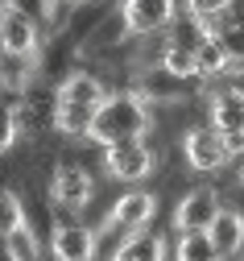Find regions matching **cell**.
I'll return each mask as SVG.
<instances>
[{"label": "cell", "mask_w": 244, "mask_h": 261, "mask_svg": "<svg viewBox=\"0 0 244 261\" xmlns=\"http://www.w3.org/2000/svg\"><path fill=\"white\" fill-rule=\"evenodd\" d=\"M211 128H220L228 141L244 137V91L240 87H224L211 95Z\"/></svg>", "instance_id": "cell-10"}, {"label": "cell", "mask_w": 244, "mask_h": 261, "mask_svg": "<svg viewBox=\"0 0 244 261\" xmlns=\"http://www.w3.org/2000/svg\"><path fill=\"white\" fill-rule=\"evenodd\" d=\"M5 5H13V9H21L25 17L46 21V25H50V17H54V5H58V0H5Z\"/></svg>", "instance_id": "cell-21"}, {"label": "cell", "mask_w": 244, "mask_h": 261, "mask_svg": "<svg viewBox=\"0 0 244 261\" xmlns=\"http://www.w3.org/2000/svg\"><path fill=\"white\" fill-rule=\"evenodd\" d=\"M17 228H25V203H21V195L0 187V241H9Z\"/></svg>", "instance_id": "cell-17"}, {"label": "cell", "mask_w": 244, "mask_h": 261, "mask_svg": "<svg viewBox=\"0 0 244 261\" xmlns=\"http://www.w3.org/2000/svg\"><path fill=\"white\" fill-rule=\"evenodd\" d=\"M153 212H157V199H153L149 191H124L120 199L112 203L103 228H108V232H120V241H124V237L145 232L149 220H153Z\"/></svg>", "instance_id": "cell-3"}, {"label": "cell", "mask_w": 244, "mask_h": 261, "mask_svg": "<svg viewBox=\"0 0 244 261\" xmlns=\"http://www.w3.org/2000/svg\"><path fill=\"white\" fill-rule=\"evenodd\" d=\"M5 253H9V261H42L38 237L29 232V224H25V228H17V232L5 241Z\"/></svg>", "instance_id": "cell-18"}, {"label": "cell", "mask_w": 244, "mask_h": 261, "mask_svg": "<svg viewBox=\"0 0 244 261\" xmlns=\"http://www.w3.org/2000/svg\"><path fill=\"white\" fill-rule=\"evenodd\" d=\"M99 249V237L83 224H58L50 237V253L54 261H91Z\"/></svg>", "instance_id": "cell-9"}, {"label": "cell", "mask_w": 244, "mask_h": 261, "mask_svg": "<svg viewBox=\"0 0 244 261\" xmlns=\"http://www.w3.org/2000/svg\"><path fill=\"white\" fill-rule=\"evenodd\" d=\"M42 34H38V21L25 17L21 9L5 5L0 0V54H17V58H38Z\"/></svg>", "instance_id": "cell-5"}, {"label": "cell", "mask_w": 244, "mask_h": 261, "mask_svg": "<svg viewBox=\"0 0 244 261\" xmlns=\"http://www.w3.org/2000/svg\"><path fill=\"white\" fill-rule=\"evenodd\" d=\"M103 170L116 182H141L153 174V149L145 141H116L103 145Z\"/></svg>", "instance_id": "cell-4"}, {"label": "cell", "mask_w": 244, "mask_h": 261, "mask_svg": "<svg viewBox=\"0 0 244 261\" xmlns=\"http://www.w3.org/2000/svg\"><path fill=\"white\" fill-rule=\"evenodd\" d=\"M149 133V108L137 91H116L99 104L91 120V141L116 145V141H141Z\"/></svg>", "instance_id": "cell-1"}, {"label": "cell", "mask_w": 244, "mask_h": 261, "mask_svg": "<svg viewBox=\"0 0 244 261\" xmlns=\"http://www.w3.org/2000/svg\"><path fill=\"white\" fill-rule=\"evenodd\" d=\"M17 137H21V116H17V108L0 104V153H9V149L17 145Z\"/></svg>", "instance_id": "cell-19"}, {"label": "cell", "mask_w": 244, "mask_h": 261, "mask_svg": "<svg viewBox=\"0 0 244 261\" xmlns=\"http://www.w3.org/2000/svg\"><path fill=\"white\" fill-rule=\"evenodd\" d=\"M182 5H186V13L195 17V21H215L220 13H228L232 5H236V0H182Z\"/></svg>", "instance_id": "cell-20"}, {"label": "cell", "mask_w": 244, "mask_h": 261, "mask_svg": "<svg viewBox=\"0 0 244 261\" xmlns=\"http://www.w3.org/2000/svg\"><path fill=\"white\" fill-rule=\"evenodd\" d=\"M220 75H232V54L220 38L207 34L195 50V79H220Z\"/></svg>", "instance_id": "cell-13"}, {"label": "cell", "mask_w": 244, "mask_h": 261, "mask_svg": "<svg viewBox=\"0 0 244 261\" xmlns=\"http://www.w3.org/2000/svg\"><path fill=\"white\" fill-rule=\"evenodd\" d=\"M182 153H186V166L199 170V174H215L232 162V149H228V137L211 124H199L182 137Z\"/></svg>", "instance_id": "cell-2"}, {"label": "cell", "mask_w": 244, "mask_h": 261, "mask_svg": "<svg viewBox=\"0 0 244 261\" xmlns=\"http://www.w3.org/2000/svg\"><path fill=\"white\" fill-rule=\"evenodd\" d=\"M95 195V178L83 170V166H58L54 178H50V199L62 207V212H83Z\"/></svg>", "instance_id": "cell-8"}, {"label": "cell", "mask_w": 244, "mask_h": 261, "mask_svg": "<svg viewBox=\"0 0 244 261\" xmlns=\"http://www.w3.org/2000/svg\"><path fill=\"white\" fill-rule=\"evenodd\" d=\"M228 149H232V153H244V137H236V141H228Z\"/></svg>", "instance_id": "cell-22"}, {"label": "cell", "mask_w": 244, "mask_h": 261, "mask_svg": "<svg viewBox=\"0 0 244 261\" xmlns=\"http://www.w3.org/2000/svg\"><path fill=\"white\" fill-rule=\"evenodd\" d=\"M161 71L186 83V79L195 75V50H191V46H178V42H166V50H161Z\"/></svg>", "instance_id": "cell-16"}, {"label": "cell", "mask_w": 244, "mask_h": 261, "mask_svg": "<svg viewBox=\"0 0 244 261\" xmlns=\"http://www.w3.org/2000/svg\"><path fill=\"white\" fill-rule=\"evenodd\" d=\"M112 261H166V241L157 232H137L124 237L112 253Z\"/></svg>", "instance_id": "cell-14"}, {"label": "cell", "mask_w": 244, "mask_h": 261, "mask_svg": "<svg viewBox=\"0 0 244 261\" xmlns=\"http://www.w3.org/2000/svg\"><path fill=\"white\" fill-rule=\"evenodd\" d=\"M62 5H71V9H75V5H87V0H62Z\"/></svg>", "instance_id": "cell-23"}, {"label": "cell", "mask_w": 244, "mask_h": 261, "mask_svg": "<svg viewBox=\"0 0 244 261\" xmlns=\"http://www.w3.org/2000/svg\"><path fill=\"white\" fill-rule=\"evenodd\" d=\"M108 95H103V83L95 79V75H87V71H71L62 83H58V91H54V104H83V108H99Z\"/></svg>", "instance_id": "cell-11"}, {"label": "cell", "mask_w": 244, "mask_h": 261, "mask_svg": "<svg viewBox=\"0 0 244 261\" xmlns=\"http://www.w3.org/2000/svg\"><path fill=\"white\" fill-rule=\"evenodd\" d=\"M220 212H224L220 195L211 187H195V191H186L178 199V207H174V228H178V232H207Z\"/></svg>", "instance_id": "cell-6"}, {"label": "cell", "mask_w": 244, "mask_h": 261, "mask_svg": "<svg viewBox=\"0 0 244 261\" xmlns=\"http://www.w3.org/2000/svg\"><path fill=\"white\" fill-rule=\"evenodd\" d=\"M174 261H220V253H215V245H211L207 232H178Z\"/></svg>", "instance_id": "cell-15"}, {"label": "cell", "mask_w": 244, "mask_h": 261, "mask_svg": "<svg viewBox=\"0 0 244 261\" xmlns=\"http://www.w3.org/2000/svg\"><path fill=\"white\" fill-rule=\"evenodd\" d=\"M174 9H178V0H124L120 17L128 25V34L149 38V34H161V29L174 25Z\"/></svg>", "instance_id": "cell-7"}, {"label": "cell", "mask_w": 244, "mask_h": 261, "mask_svg": "<svg viewBox=\"0 0 244 261\" xmlns=\"http://www.w3.org/2000/svg\"><path fill=\"white\" fill-rule=\"evenodd\" d=\"M240 187H244V166H240Z\"/></svg>", "instance_id": "cell-24"}, {"label": "cell", "mask_w": 244, "mask_h": 261, "mask_svg": "<svg viewBox=\"0 0 244 261\" xmlns=\"http://www.w3.org/2000/svg\"><path fill=\"white\" fill-rule=\"evenodd\" d=\"M207 237H211V245H215L220 261L240 257V249H244V216H240V212H232V207H224V212L215 216V224L207 228Z\"/></svg>", "instance_id": "cell-12"}]
</instances>
